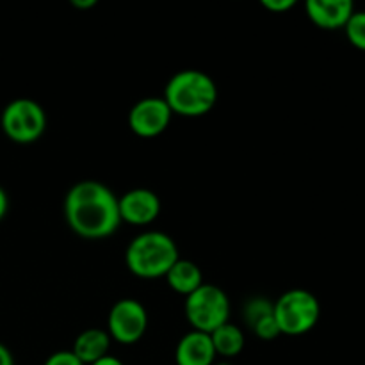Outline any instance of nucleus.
Listing matches in <instances>:
<instances>
[{"instance_id": "4", "label": "nucleus", "mask_w": 365, "mask_h": 365, "mask_svg": "<svg viewBox=\"0 0 365 365\" xmlns=\"http://www.w3.org/2000/svg\"><path fill=\"white\" fill-rule=\"evenodd\" d=\"M273 314L280 334L289 337L309 334L321 317L319 299L305 289H291L273 303Z\"/></svg>"}, {"instance_id": "1", "label": "nucleus", "mask_w": 365, "mask_h": 365, "mask_svg": "<svg viewBox=\"0 0 365 365\" xmlns=\"http://www.w3.org/2000/svg\"><path fill=\"white\" fill-rule=\"evenodd\" d=\"M64 217L81 237L106 239L121 223L118 196L102 182L82 180L66 192Z\"/></svg>"}, {"instance_id": "11", "label": "nucleus", "mask_w": 365, "mask_h": 365, "mask_svg": "<svg viewBox=\"0 0 365 365\" xmlns=\"http://www.w3.org/2000/svg\"><path fill=\"white\" fill-rule=\"evenodd\" d=\"M216 356L210 335L196 330L185 334L175 349L177 365H214Z\"/></svg>"}, {"instance_id": "17", "label": "nucleus", "mask_w": 365, "mask_h": 365, "mask_svg": "<svg viewBox=\"0 0 365 365\" xmlns=\"http://www.w3.org/2000/svg\"><path fill=\"white\" fill-rule=\"evenodd\" d=\"M252 330L255 331L257 337L262 339V341H273V339H277L278 335H280V328H278L277 319H274V314H271V316L264 317L259 323L253 324Z\"/></svg>"}, {"instance_id": "3", "label": "nucleus", "mask_w": 365, "mask_h": 365, "mask_svg": "<svg viewBox=\"0 0 365 365\" xmlns=\"http://www.w3.org/2000/svg\"><path fill=\"white\" fill-rule=\"evenodd\" d=\"M178 259L177 242L163 232H143L132 239L125 252L128 271L145 280L166 277Z\"/></svg>"}, {"instance_id": "5", "label": "nucleus", "mask_w": 365, "mask_h": 365, "mask_svg": "<svg viewBox=\"0 0 365 365\" xmlns=\"http://www.w3.org/2000/svg\"><path fill=\"white\" fill-rule=\"evenodd\" d=\"M185 317L196 331L212 334L230 317V299L217 285L203 284L185 298Z\"/></svg>"}, {"instance_id": "14", "label": "nucleus", "mask_w": 365, "mask_h": 365, "mask_svg": "<svg viewBox=\"0 0 365 365\" xmlns=\"http://www.w3.org/2000/svg\"><path fill=\"white\" fill-rule=\"evenodd\" d=\"M210 341H212L216 355L227 356V359L237 356L245 349V335L232 323H225L223 327L214 330L210 334Z\"/></svg>"}, {"instance_id": "20", "label": "nucleus", "mask_w": 365, "mask_h": 365, "mask_svg": "<svg viewBox=\"0 0 365 365\" xmlns=\"http://www.w3.org/2000/svg\"><path fill=\"white\" fill-rule=\"evenodd\" d=\"M0 365H14L13 355L2 342H0Z\"/></svg>"}, {"instance_id": "23", "label": "nucleus", "mask_w": 365, "mask_h": 365, "mask_svg": "<svg viewBox=\"0 0 365 365\" xmlns=\"http://www.w3.org/2000/svg\"><path fill=\"white\" fill-rule=\"evenodd\" d=\"M71 6L77 9H91L96 6V0H71Z\"/></svg>"}, {"instance_id": "2", "label": "nucleus", "mask_w": 365, "mask_h": 365, "mask_svg": "<svg viewBox=\"0 0 365 365\" xmlns=\"http://www.w3.org/2000/svg\"><path fill=\"white\" fill-rule=\"evenodd\" d=\"M164 100L173 114L198 118L210 113L217 102L216 82L200 70H182L168 81Z\"/></svg>"}, {"instance_id": "21", "label": "nucleus", "mask_w": 365, "mask_h": 365, "mask_svg": "<svg viewBox=\"0 0 365 365\" xmlns=\"http://www.w3.org/2000/svg\"><path fill=\"white\" fill-rule=\"evenodd\" d=\"M7 209H9V200H7L6 191L0 187V221H2L4 216L7 214Z\"/></svg>"}, {"instance_id": "8", "label": "nucleus", "mask_w": 365, "mask_h": 365, "mask_svg": "<svg viewBox=\"0 0 365 365\" xmlns=\"http://www.w3.org/2000/svg\"><path fill=\"white\" fill-rule=\"evenodd\" d=\"M171 116L173 113L168 107L166 100L159 96H150V98L139 100L132 107L128 114V125L139 138H157L170 127Z\"/></svg>"}, {"instance_id": "7", "label": "nucleus", "mask_w": 365, "mask_h": 365, "mask_svg": "<svg viewBox=\"0 0 365 365\" xmlns=\"http://www.w3.org/2000/svg\"><path fill=\"white\" fill-rule=\"evenodd\" d=\"M148 328V314L138 299H120L110 309L107 317V334L110 339L125 346L135 344Z\"/></svg>"}, {"instance_id": "24", "label": "nucleus", "mask_w": 365, "mask_h": 365, "mask_svg": "<svg viewBox=\"0 0 365 365\" xmlns=\"http://www.w3.org/2000/svg\"><path fill=\"white\" fill-rule=\"evenodd\" d=\"M214 365H230V364H227V362H221V364H214Z\"/></svg>"}, {"instance_id": "10", "label": "nucleus", "mask_w": 365, "mask_h": 365, "mask_svg": "<svg viewBox=\"0 0 365 365\" xmlns=\"http://www.w3.org/2000/svg\"><path fill=\"white\" fill-rule=\"evenodd\" d=\"M307 16L314 25L324 31H337L344 29L355 6L351 0H307Z\"/></svg>"}, {"instance_id": "19", "label": "nucleus", "mask_w": 365, "mask_h": 365, "mask_svg": "<svg viewBox=\"0 0 365 365\" xmlns=\"http://www.w3.org/2000/svg\"><path fill=\"white\" fill-rule=\"evenodd\" d=\"M262 6L271 13H285L296 6L294 0H262Z\"/></svg>"}, {"instance_id": "15", "label": "nucleus", "mask_w": 365, "mask_h": 365, "mask_svg": "<svg viewBox=\"0 0 365 365\" xmlns=\"http://www.w3.org/2000/svg\"><path fill=\"white\" fill-rule=\"evenodd\" d=\"M346 38L355 48L365 52V11H355L344 27Z\"/></svg>"}, {"instance_id": "18", "label": "nucleus", "mask_w": 365, "mask_h": 365, "mask_svg": "<svg viewBox=\"0 0 365 365\" xmlns=\"http://www.w3.org/2000/svg\"><path fill=\"white\" fill-rule=\"evenodd\" d=\"M45 365H84L71 351H57L46 359Z\"/></svg>"}, {"instance_id": "6", "label": "nucleus", "mask_w": 365, "mask_h": 365, "mask_svg": "<svg viewBox=\"0 0 365 365\" xmlns=\"http://www.w3.org/2000/svg\"><path fill=\"white\" fill-rule=\"evenodd\" d=\"M2 130L18 145L38 141L46 128V114L38 102L31 98H16L2 110Z\"/></svg>"}, {"instance_id": "9", "label": "nucleus", "mask_w": 365, "mask_h": 365, "mask_svg": "<svg viewBox=\"0 0 365 365\" xmlns=\"http://www.w3.org/2000/svg\"><path fill=\"white\" fill-rule=\"evenodd\" d=\"M121 221L135 227H146L153 223L160 214V200L152 189L135 187L118 198Z\"/></svg>"}, {"instance_id": "22", "label": "nucleus", "mask_w": 365, "mask_h": 365, "mask_svg": "<svg viewBox=\"0 0 365 365\" xmlns=\"http://www.w3.org/2000/svg\"><path fill=\"white\" fill-rule=\"evenodd\" d=\"M91 365H125V364L121 362L120 359H116V356L107 355V356H103V359L96 360V362H95V364H91Z\"/></svg>"}, {"instance_id": "16", "label": "nucleus", "mask_w": 365, "mask_h": 365, "mask_svg": "<svg viewBox=\"0 0 365 365\" xmlns=\"http://www.w3.org/2000/svg\"><path fill=\"white\" fill-rule=\"evenodd\" d=\"M271 314H273V303L267 302L266 298H252L245 305V321L250 328Z\"/></svg>"}, {"instance_id": "13", "label": "nucleus", "mask_w": 365, "mask_h": 365, "mask_svg": "<svg viewBox=\"0 0 365 365\" xmlns=\"http://www.w3.org/2000/svg\"><path fill=\"white\" fill-rule=\"evenodd\" d=\"M164 278L175 292L185 296V298L203 285L202 269L187 259H178Z\"/></svg>"}, {"instance_id": "12", "label": "nucleus", "mask_w": 365, "mask_h": 365, "mask_svg": "<svg viewBox=\"0 0 365 365\" xmlns=\"http://www.w3.org/2000/svg\"><path fill=\"white\" fill-rule=\"evenodd\" d=\"M110 335L100 328H89L84 330L73 342V353L84 365L95 364L96 360L109 355Z\"/></svg>"}]
</instances>
